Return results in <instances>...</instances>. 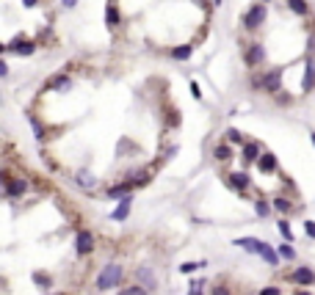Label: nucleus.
I'll return each mask as SVG.
<instances>
[{"label": "nucleus", "mask_w": 315, "mask_h": 295, "mask_svg": "<svg viewBox=\"0 0 315 295\" xmlns=\"http://www.w3.org/2000/svg\"><path fill=\"white\" fill-rule=\"evenodd\" d=\"M122 279H125V268H122V265H105V268H102V273H100V279H97V290L105 293V290L119 287Z\"/></svg>", "instance_id": "1"}, {"label": "nucleus", "mask_w": 315, "mask_h": 295, "mask_svg": "<svg viewBox=\"0 0 315 295\" xmlns=\"http://www.w3.org/2000/svg\"><path fill=\"white\" fill-rule=\"evenodd\" d=\"M266 22V6L263 3H257V6H252L249 11L244 14V25L249 30H255V28H260V25Z\"/></svg>", "instance_id": "2"}, {"label": "nucleus", "mask_w": 315, "mask_h": 295, "mask_svg": "<svg viewBox=\"0 0 315 295\" xmlns=\"http://www.w3.org/2000/svg\"><path fill=\"white\" fill-rule=\"evenodd\" d=\"M75 248H77V254H80V257L91 254V251H94V235H91V232H77Z\"/></svg>", "instance_id": "3"}, {"label": "nucleus", "mask_w": 315, "mask_h": 295, "mask_svg": "<svg viewBox=\"0 0 315 295\" xmlns=\"http://www.w3.org/2000/svg\"><path fill=\"white\" fill-rule=\"evenodd\" d=\"M235 246L244 248V251H249V254H263L266 243L257 240V237H238V240H235Z\"/></svg>", "instance_id": "4"}, {"label": "nucleus", "mask_w": 315, "mask_h": 295, "mask_svg": "<svg viewBox=\"0 0 315 295\" xmlns=\"http://www.w3.org/2000/svg\"><path fill=\"white\" fill-rule=\"evenodd\" d=\"M6 50H11V53H17V55H33V41H28V39H22V36H17V39L8 44Z\"/></svg>", "instance_id": "5"}, {"label": "nucleus", "mask_w": 315, "mask_h": 295, "mask_svg": "<svg viewBox=\"0 0 315 295\" xmlns=\"http://www.w3.org/2000/svg\"><path fill=\"white\" fill-rule=\"evenodd\" d=\"M280 80H282V69H271L263 77V89L266 91H280Z\"/></svg>", "instance_id": "6"}, {"label": "nucleus", "mask_w": 315, "mask_h": 295, "mask_svg": "<svg viewBox=\"0 0 315 295\" xmlns=\"http://www.w3.org/2000/svg\"><path fill=\"white\" fill-rule=\"evenodd\" d=\"M130 204H133V196H122V199H119V207L111 213V218L113 221H125L127 213H130Z\"/></svg>", "instance_id": "7"}, {"label": "nucleus", "mask_w": 315, "mask_h": 295, "mask_svg": "<svg viewBox=\"0 0 315 295\" xmlns=\"http://www.w3.org/2000/svg\"><path fill=\"white\" fill-rule=\"evenodd\" d=\"M263 58H266V47H263V44H249V53H246V64H249V66H257Z\"/></svg>", "instance_id": "8"}, {"label": "nucleus", "mask_w": 315, "mask_h": 295, "mask_svg": "<svg viewBox=\"0 0 315 295\" xmlns=\"http://www.w3.org/2000/svg\"><path fill=\"white\" fill-rule=\"evenodd\" d=\"M315 89V61H307V69H304V80H302V91H313Z\"/></svg>", "instance_id": "9"}, {"label": "nucleus", "mask_w": 315, "mask_h": 295, "mask_svg": "<svg viewBox=\"0 0 315 295\" xmlns=\"http://www.w3.org/2000/svg\"><path fill=\"white\" fill-rule=\"evenodd\" d=\"M291 282H296V284H304V287H310V284L315 282V273L310 271V268H299V271L291 276Z\"/></svg>", "instance_id": "10"}, {"label": "nucleus", "mask_w": 315, "mask_h": 295, "mask_svg": "<svg viewBox=\"0 0 315 295\" xmlns=\"http://www.w3.org/2000/svg\"><path fill=\"white\" fill-rule=\"evenodd\" d=\"M69 86H72V80L66 75H55L53 80H47V89L50 91H66Z\"/></svg>", "instance_id": "11"}, {"label": "nucleus", "mask_w": 315, "mask_h": 295, "mask_svg": "<svg viewBox=\"0 0 315 295\" xmlns=\"http://www.w3.org/2000/svg\"><path fill=\"white\" fill-rule=\"evenodd\" d=\"M257 168H260L263 174H271L274 168H277V157H274L271 152H266V154H263L260 160H257Z\"/></svg>", "instance_id": "12"}, {"label": "nucleus", "mask_w": 315, "mask_h": 295, "mask_svg": "<svg viewBox=\"0 0 315 295\" xmlns=\"http://www.w3.org/2000/svg\"><path fill=\"white\" fill-rule=\"evenodd\" d=\"M230 185H232V188H238V190H246V188H249V174H246V171L230 174Z\"/></svg>", "instance_id": "13"}, {"label": "nucleus", "mask_w": 315, "mask_h": 295, "mask_svg": "<svg viewBox=\"0 0 315 295\" xmlns=\"http://www.w3.org/2000/svg\"><path fill=\"white\" fill-rule=\"evenodd\" d=\"M263 154H260V144H255V141H249V144H244V160H260Z\"/></svg>", "instance_id": "14"}, {"label": "nucleus", "mask_w": 315, "mask_h": 295, "mask_svg": "<svg viewBox=\"0 0 315 295\" xmlns=\"http://www.w3.org/2000/svg\"><path fill=\"white\" fill-rule=\"evenodd\" d=\"M288 6H291V11L299 14V17H307V14H310L307 0H288Z\"/></svg>", "instance_id": "15"}, {"label": "nucleus", "mask_w": 315, "mask_h": 295, "mask_svg": "<svg viewBox=\"0 0 315 295\" xmlns=\"http://www.w3.org/2000/svg\"><path fill=\"white\" fill-rule=\"evenodd\" d=\"M260 257H263V260H266L271 268H277V265H280V254H277V251H274V248L268 246V243H266V248H263V254H260Z\"/></svg>", "instance_id": "16"}, {"label": "nucleus", "mask_w": 315, "mask_h": 295, "mask_svg": "<svg viewBox=\"0 0 315 295\" xmlns=\"http://www.w3.org/2000/svg\"><path fill=\"white\" fill-rule=\"evenodd\" d=\"M25 188H28V185H25L22 179H11V182L6 185V196H19V193H25Z\"/></svg>", "instance_id": "17"}, {"label": "nucleus", "mask_w": 315, "mask_h": 295, "mask_svg": "<svg viewBox=\"0 0 315 295\" xmlns=\"http://www.w3.org/2000/svg\"><path fill=\"white\" fill-rule=\"evenodd\" d=\"M191 53H194V47H191V44H180V47H174L172 50V55L177 61H188L191 58Z\"/></svg>", "instance_id": "18"}, {"label": "nucleus", "mask_w": 315, "mask_h": 295, "mask_svg": "<svg viewBox=\"0 0 315 295\" xmlns=\"http://www.w3.org/2000/svg\"><path fill=\"white\" fill-rule=\"evenodd\" d=\"M213 157L221 160V163H224V160H230V147H227V144H219V147L213 149Z\"/></svg>", "instance_id": "19"}, {"label": "nucleus", "mask_w": 315, "mask_h": 295, "mask_svg": "<svg viewBox=\"0 0 315 295\" xmlns=\"http://www.w3.org/2000/svg\"><path fill=\"white\" fill-rule=\"evenodd\" d=\"M133 188V182H125V185H113L108 188V196H127V190Z\"/></svg>", "instance_id": "20"}, {"label": "nucleus", "mask_w": 315, "mask_h": 295, "mask_svg": "<svg viewBox=\"0 0 315 295\" xmlns=\"http://www.w3.org/2000/svg\"><path fill=\"white\" fill-rule=\"evenodd\" d=\"M77 185H80V188H94V177L86 174V171H77Z\"/></svg>", "instance_id": "21"}, {"label": "nucleus", "mask_w": 315, "mask_h": 295, "mask_svg": "<svg viewBox=\"0 0 315 295\" xmlns=\"http://www.w3.org/2000/svg\"><path fill=\"white\" fill-rule=\"evenodd\" d=\"M105 22L108 25H116V22H119V11H116V6H108L105 8Z\"/></svg>", "instance_id": "22"}, {"label": "nucleus", "mask_w": 315, "mask_h": 295, "mask_svg": "<svg viewBox=\"0 0 315 295\" xmlns=\"http://www.w3.org/2000/svg\"><path fill=\"white\" fill-rule=\"evenodd\" d=\"M277 226H280V235L285 237L288 243H293V232H291V224H288V221H280V224H277Z\"/></svg>", "instance_id": "23"}, {"label": "nucleus", "mask_w": 315, "mask_h": 295, "mask_svg": "<svg viewBox=\"0 0 315 295\" xmlns=\"http://www.w3.org/2000/svg\"><path fill=\"white\" fill-rule=\"evenodd\" d=\"M28 122H30V127H33L36 138L42 141V138H44V127H42V124H39V119H36V116H28Z\"/></svg>", "instance_id": "24"}, {"label": "nucleus", "mask_w": 315, "mask_h": 295, "mask_svg": "<svg viewBox=\"0 0 315 295\" xmlns=\"http://www.w3.org/2000/svg\"><path fill=\"white\" fill-rule=\"evenodd\" d=\"M255 213L260 215V218H266V215L271 213V207H268V204H266V201H263V199H257V201H255Z\"/></svg>", "instance_id": "25"}, {"label": "nucleus", "mask_w": 315, "mask_h": 295, "mask_svg": "<svg viewBox=\"0 0 315 295\" xmlns=\"http://www.w3.org/2000/svg\"><path fill=\"white\" fill-rule=\"evenodd\" d=\"M116 295H147V290L144 287H138V284H133V287H125V290H119Z\"/></svg>", "instance_id": "26"}, {"label": "nucleus", "mask_w": 315, "mask_h": 295, "mask_svg": "<svg viewBox=\"0 0 315 295\" xmlns=\"http://www.w3.org/2000/svg\"><path fill=\"white\" fill-rule=\"evenodd\" d=\"M280 257L282 260H293V257H296V251L291 248V243H282L280 246Z\"/></svg>", "instance_id": "27"}, {"label": "nucleus", "mask_w": 315, "mask_h": 295, "mask_svg": "<svg viewBox=\"0 0 315 295\" xmlns=\"http://www.w3.org/2000/svg\"><path fill=\"white\" fill-rule=\"evenodd\" d=\"M199 268H205V262H183L180 271L183 273H194V271H199Z\"/></svg>", "instance_id": "28"}, {"label": "nucleus", "mask_w": 315, "mask_h": 295, "mask_svg": "<svg viewBox=\"0 0 315 295\" xmlns=\"http://www.w3.org/2000/svg\"><path fill=\"white\" fill-rule=\"evenodd\" d=\"M274 207H277L280 213H288V210H291V201H288V199H282V196H280V199H274Z\"/></svg>", "instance_id": "29"}, {"label": "nucleus", "mask_w": 315, "mask_h": 295, "mask_svg": "<svg viewBox=\"0 0 315 295\" xmlns=\"http://www.w3.org/2000/svg\"><path fill=\"white\" fill-rule=\"evenodd\" d=\"M33 282L39 287H50V276H44V273H33Z\"/></svg>", "instance_id": "30"}, {"label": "nucleus", "mask_w": 315, "mask_h": 295, "mask_svg": "<svg viewBox=\"0 0 315 295\" xmlns=\"http://www.w3.org/2000/svg\"><path fill=\"white\" fill-rule=\"evenodd\" d=\"M227 136H230V141H232V144H244V136H241L238 130H227Z\"/></svg>", "instance_id": "31"}, {"label": "nucleus", "mask_w": 315, "mask_h": 295, "mask_svg": "<svg viewBox=\"0 0 315 295\" xmlns=\"http://www.w3.org/2000/svg\"><path fill=\"white\" fill-rule=\"evenodd\" d=\"M304 232H307V237L315 240V221H307V224H304Z\"/></svg>", "instance_id": "32"}, {"label": "nucleus", "mask_w": 315, "mask_h": 295, "mask_svg": "<svg viewBox=\"0 0 315 295\" xmlns=\"http://www.w3.org/2000/svg\"><path fill=\"white\" fill-rule=\"evenodd\" d=\"M191 94H194L196 100H202V89H199V83H191Z\"/></svg>", "instance_id": "33"}, {"label": "nucleus", "mask_w": 315, "mask_h": 295, "mask_svg": "<svg viewBox=\"0 0 315 295\" xmlns=\"http://www.w3.org/2000/svg\"><path fill=\"white\" fill-rule=\"evenodd\" d=\"M260 295H280V287H266L260 290Z\"/></svg>", "instance_id": "34"}, {"label": "nucleus", "mask_w": 315, "mask_h": 295, "mask_svg": "<svg viewBox=\"0 0 315 295\" xmlns=\"http://www.w3.org/2000/svg\"><path fill=\"white\" fill-rule=\"evenodd\" d=\"M188 295H202V290H199V284H194V287L188 290Z\"/></svg>", "instance_id": "35"}, {"label": "nucleus", "mask_w": 315, "mask_h": 295, "mask_svg": "<svg viewBox=\"0 0 315 295\" xmlns=\"http://www.w3.org/2000/svg\"><path fill=\"white\" fill-rule=\"evenodd\" d=\"M22 3H25V6H28V8H33L36 3H39V0H22Z\"/></svg>", "instance_id": "36"}, {"label": "nucleus", "mask_w": 315, "mask_h": 295, "mask_svg": "<svg viewBox=\"0 0 315 295\" xmlns=\"http://www.w3.org/2000/svg\"><path fill=\"white\" fill-rule=\"evenodd\" d=\"M213 295H230V293H227L224 287H219V290H213Z\"/></svg>", "instance_id": "37"}, {"label": "nucleus", "mask_w": 315, "mask_h": 295, "mask_svg": "<svg viewBox=\"0 0 315 295\" xmlns=\"http://www.w3.org/2000/svg\"><path fill=\"white\" fill-rule=\"evenodd\" d=\"M75 3H77V0H64V6H66V8H72Z\"/></svg>", "instance_id": "38"}, {"label": "nucleus", "mask_w": 315, "mask_h": 295, "mask_svg": "<svg viewBox=\"0 0 315 295\" xmlns=\"http://www.w3.org/2000/svg\"><path fill=\"white\" fill-rule=\"evenodd\" d=\"M296 295H310V293H304V290H299V293Z\"/></svg>", "instance_id": "39"}, {"label": "nucleus", "mask_w": 315, "mask_h": 295, "mask_svg": "<svg viewBox=\"0 0 315 295\" xmlns=\"http://www.w3.org/2000/svg\"><path fill=\"white\" fill-rule=\"evenodd\" d=\"M310 138H313V144H315V133H313V136H310Z\"/></svg>", "instance_id": "40"}, {"label": "nucleus", "mask_w": 315, "mask_h": 295, "mask_svg": "<svg viewBox=\"0 0 315 295\" xmlns=\"http://www.w3.org/2000/svg\"><path fill=\"white\" fill-rule=\"evenodd\" d=\"M216 6H221V0H216Z\"/></svg>", "instance_id": "41"}, {"label": "nucleus", "mask_w": 315, "mask_h": 295, "mask_svg": "<svg viewBox=\"0 0 315 295\" xmlns=\"http://www.w3.org/2000/svg\"><path fill=\"white\" fill-rule=\"evenodd\" d=\"M263 3H268V0H263Z\"/></svg>", "instance_id": "42"}]
</instances>
